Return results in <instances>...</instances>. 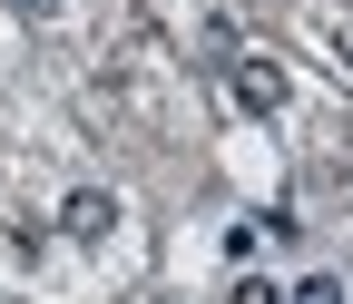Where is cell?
<instances>
[{
  "label": "cell",
  "mask_w": 353,
  "mask_h": 304,
  "mask_svg": "<svg viewBox=\"0 0 353 304\" xmlns=\"http://www.w3.org/2000/svg\"><path fill=\"white\" fill-rule=\"evenodd\" d=\"M226 99H236L245 118H275V108H285V69H275V59H226Z\"/></svg>",
  "instance_id": "1"
},
{
  "label": "cell",
  "mask_w": 353,
  "mask_h": 304,
  "mask_svg": "<svg viewBox=\"0 0 353 304\" xmlns=\"http://www.w3.org/2000/svg\"><path fill=\"white\" fill-rule=\"evenodd\" d=\"M59 226H69V236H79V245H99V236H108V226H118V196H108V187H79V196H69V206H59Z\"/></svg>",
  "instance_id": "2"
},
{
  "label": "cell",
  "mask_w": 353,
  "mask_h": 304,
  "mask_svg": "<svg viewBox=\"0 0 353 304\" xmlns=\"http://www.w3.org/2000/svg\"><path fill=\"white\" fill-rule=\"evenodd\" d=\"M285 304H343V285H334V275H304V285H294Z\"/></svg>",
  "instance_id": "3"
},
{
  "label": "cell",
  "mask_w": 353,
  "mask_h": 304,
  "mask_svg": "<svg viewBox=\"0 0 353 304\" xmlns=\"http://www.w3.org/2000/svg\"><path fill=\"white\" fill-rule=\"evenodd\" d=\"M226 304H285V294H275V285H265V275H245V285H236Z\"/></svg>",
  "instance_id": "4"
},
{
  "label": "cell",
  "mask_w": 353,
  "mask_h": 304,
  "mask_svg": "<svg viewBox=\"0 0 353 304\" xmlns=\"http://www.w3.org/2000/svg\"><path fill=\"white\" fill-rule=\"evenodd\" d=\"M20 10H30V20H50V10H59V0H20Z\"/></svg>",
  "instance_id": "5"
},
{
  "label": "cell",
  "mask_w": 353,
  "mask_h": 304,
  "mask_svg": "<svg viewBox=\"0 0 353 304\" xmlns=\"http://www.w3.org/2000/svg\"><path fill=\"white\" fill-rule=\"evenodd\" d=\"M334 39H343V59H353V20H343V30H334Z\"/></svg>",
  "instance_id": "6"
}]
</instances>
